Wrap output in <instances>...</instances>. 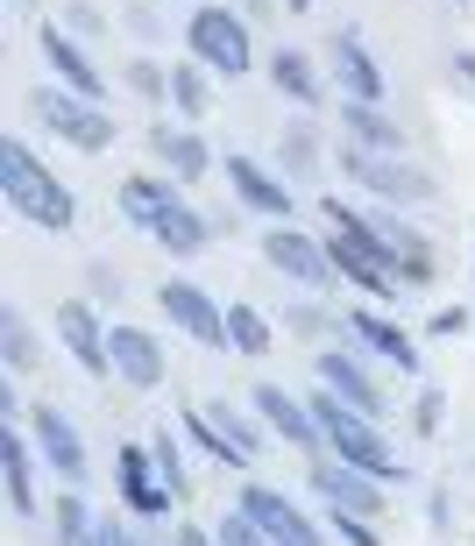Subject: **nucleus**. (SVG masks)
Masks as SVG:
<instances>
[{"label": "nucleus", "instance_id": "f257e3e1", "mask_svg": "<svg viewBox=\"0 0 475 546\" xmlns=\"http://www.w3.org/2000/svg\"><path fill=\"white\" fill-rule=\"evenodd\" d=\"M312 419H320V433H327V454H341L348 468H362V476H376V483H390V476H405L398 468V454H390V440L376 433V419L369 412H355V405H341L334 390L320 383L312 390Z\"/></svg>", "mask_w": 475, "mask_h": 546}, {"label": "nucleus", "instance_id": "f03ea898", "mask_svg": "<svg viewBox=\"0 0 475 546\" xmlns=\"http://www.w3.org/2000/svg\"><path fill=\"white\" fill-rule=\"evenodd\" d=\"M0 192H8V206L15 213H29L36 227H50V234H64L71 220H78V206H71V192L36 164V156L8 135V142H0Z\"/></svg>", "mask_w": 475, "mask_h": 546}, {"label": "nucleus", "instance_id": "7ed1b4c3", "mask_svg": "<svg viewBox=\"0 0 475 546\" xmlns=\"http://www.w3.org/2000/svg\"><path fill=\"white\" fill-rule=\"evenodd\" d=\"M185 43H192V57H199L206 71H220V78H242L249 57H256L242 15H227V8H199V15L185 22Z\"/></svg>", "mask_w": 475, "mask_h": 546}, {"label": "nucleus", "instance_id": "20e7f679", "mask_svg": "<svg viewBox=\"0 0 475 546\" xmlns=\"http://www.w3.org/2000/svg\"><path fill=\"white\" fill-rule=\"evenodd\" d=\"M341 164H348V178H362L376 199H398V206H426V199H433V178L412 171V164H398V156H383V149L348 142V149H341Z\"/></svg>", "mask_w": 475, "mask_h": 546}, {"label": "nucleus", "instance_id": "39448f33", "mask_svg": "<svg viewBox=\"0 0 475 546\" xmlns=\"http://www.w3.org/2000/svg\"><path fill=\"white\" fill-rule=\"evenodd\" d=\"M36 121L57 135V142H71V149H86V156H100V149H114V121L93 107V100H78V93H36Z\"/></svg>", "mask_w": 475, "mask_h": 546}, {"label": "nucleus", "instance_id": "423d86ee", "mask_svg": "<svg viewBox=\"0 0 475 546\" xmlns=\"http://www.w3.org/2000/svg\"><path fill=\"white\" fill-rule=\"evenodd\" d=\"M156 305H164V312H171V320H178L192 341H206V348H234V341H227V305H213L199 284H185V277H164Z\"/></svg>", "mask_w": 475, "mask_h": 546}, {"label": "nucleus", "instance_id": "0eeeda50", "mask_svg": "<svg viewBox=\"0 0 475 546\" xmlns=\"http://www.w3.org/2000/svg\"><path fill=\"white\" fill-rule=\"evenodd\" d=\"M263 263L284 270V277H298V284H327L334 277V249L312 242V234H298V227H284V220L263 234Z\"/></svg>", "mask_w": 475, "mask_h": 546}, {"label": "nucleus", "instance_id": "6e6552de", "mask_svg": "<svg viewBox=\"0 0 475 546\" xmlns=\"http://www.w3.org/2000/svg\"><path fill=\"white\" fill-rule=\"evenodd\" d=\"M242 511H249V518H256V525L277 539V546H320V525H312V518H305V511H298L284 490L249 483V490H242Z\"/></svg>", "mask_w": 475, "mask_h": 546}, {"label": "nucleus", "instance_id": "1a4fd4ad", "mask_svg": "<svg viewBox=\"0 0 475 546\" xmlns=\"http://www.w3.org/2000/svg\"><path fill=\"white\" fill-rule=\"evenodd\" d=\"M43 57H50V71H57V86H64V93L93 100V107L107 100V71H100V64H93L86 50H78V43H71V36L57 29V22H43Z\"/></svg>", "mask_w": 475, "mask_h": 546}, {"label": "nucleus", "instance_id": "9d476101", "mask_svg": "<svg viewBox=\"0 0 475 546\" xmlns=\"http://www.w3.org/2000/svg\"><path fill=\"white\" fill-rule=\"evenodd\" d=\"M107 355H114V376H128L135 390H156V383L171 376L164 341H156V334H142V327H107Z\"/></svg>", "mask_w": 475, "mask_h": 546}, {"label": "nucleus", "instance_id": "9b49d317", "mask_svg": "<svg viewBox=\"0 0 475 546\" xmlns=\"http://www.w3.org/2000/svg\"><path fill=\"white\" fill-rule=\"evenodd\" d=\"M36 454L57 468V476H64L71 490L93 476V468H86V440H78V426H71L57 405H43V412H36Z\"/></svg>", "mask_w": 475, "mask_h": 546}, {"label": "nucleus", "instance_id": "f8f14e48", "mask_svg": "<svg viewBox=\"0 0 475 546\" xmlns=\"http://www.w3.org/2000/svg\"><path fill=\"white\" fill-rule=\"evenodd\" d=\"M57 334H64V348L78 355V369H86V376H107L114 369V355H107V327L93 320V305H57Z\"/></svg>", "mask_w": 475, "mask_h": 546}, {"label": "nucleus", "instance_id": "ddd939ff", "mask_svg": "<svg viewBox=\"0 0 475 546\" xmlns=\"http://www.w3.org/2000/svg\"><path fill=\"white\" fill-rule=\"evenodd\" d=\"M312 490H320L327 504H341V511H362V518H376V511H383V497H376V476H362V468H348L341 454L312 468Z\"/></svg>", "mask_w": 475, "mask_h": 546}, {"label": "nucleus", "instance_id": "4468645a", "mask_svg": "<svg viewBox=\"0 0 475 546\" xmlns=\"http://www.w3.org/2000/svg\"><path fill=\"white\" fill-rule=\"evenodd\" d=\"M348 334L362 348H376L383 362H398V376H419V341L398 327V320H383V312H348Z\"/></svg>", "mask_w": 475, "mask_h": 546}, {"label": "nucleus", "instance_id": "2eb2a0df", "mask_svg": "<svg viewBox=\"0 0 475 546\" xmlns=\"http://www.w3.org/2000/svg\"><path fill=\"white\" fill-rule=\"evenodd\" d=\"M156 476V454H142V447H121V497L142 511V518H171V483H149Z\"/></svg>", "mask_w": 475, "mask_h": 546}, {"label": "nucleus", "instance_id": "dca6fc26", "mask_svg": "<svg viewBox=\"0 0 475 546\" xmlns=\"http://www.w3.org/2000/svg\"><path fill=\"white\" fill-rule=\"evenodd\" d=\"M256 412H263V419H270V433H284L291 447L327 440V433H320V419H312V405H298L291 390H277V383H256Z\"/></svg>", "mask_w": 475, "mask_h": 546}, {"label": "nucleus", "instance_id": "f3484780", "mask_svg": "<svg viewBox=\"0 0 475 546\" xmlns=\"http://www.w3.org/2000/svg\"><path fill=\"white\" fill-rule=\"evenodd\" d=\"M227 185H234V199H242V206H256V213H270V220L291 213V192L256 164V156H227Z\"/></svg>", "mask_w": 475, "mask_h": 546}, {"label": "nucleus", "instance_id": "a211bd4d", "mask_svg": "<svg viewBox=\"0 0 475 546\" xmlns=\"http://www.w3.org/2000/svg\"><path fill=\"white\" fill-rule=\"evenodd\" d=\"M320 383L334 390L341 405H355V412L383 419V390H376V383L362 376V362H355V355H341V348H334V355H320Z\"/></svg>", "mask_w": 475, "mask_h": 546}, {"label": "nucleus", "instance_id": "6ab92c4d", "mask_svg": "<svg viewBox=\"0 0 475 546\" xmlns=\"http://www.w3.org/2000/svg\"><path fill=\"white\" fill-rule=\"evenodd\" d=\"M334 71H341V93H348V100H376V107H383V71H376V57L362 50L355 29L334 36Z\"/></svg>", "mask_w": 475, "mask_h": 546}, {"label": "nucleus", "instance_id": "aec40b11", "mask_svg": "<svg viewBox=\"0 0 475 546\" xmlns=\"http://www.w3.org/2000/svg\"><path fill=\"white\" fill-rule=\"evenodd\" d=\"M341 128H348V142L383 149V156H398V142H405V128H390V114L376 100H341Z\"/></svg>", "mask_w": 475, "mask_h": 546}, {"label": "nucleus", "instance_id": "412c9836", "mask_svg": "<svg viewBox=\"0 0 475 546\" xmlns=\"http://www.w3.org/2000/svg\"><path fill=\"white\" fill-rule=\"evenodd\" d=\"M149 149L164 156V164H171L185 185H192V178H206V164H213V156H206V142H199L192 128H156V135H149Z\"/></svg>", "mask_w": 475, "mask_h": 546}, {"label": "nucleus", "instance_id": "4be33fe9", "mask_svg": "<svg viewBox=\"0 0 475 546\" xmlns=\"http://www.w3.org/2000/svg\"><path fill=\"white\" fill-rule=\"evenodd\" d=\"M171 206H178V185H164V178H128V185H121V213H128L135 227H156Z\"/></svg>", "mask_w": 475, "mask_h": 546}, {"label": "nucleus", "instance_id": "5701e85b", "mask_svg": "<svg viewBox=\"0 0 475 546\" xmlns=\"http://www.w3.org/2000/svg\"><path fill=\"white\" fill-rule=\"evenodd\" d=\"M270 78H277V93H291L298 107H320V100H327V86H320V71H312V57H298V50H277V57H270Z\"/></svg>", "mask_w": 475, "mask_h": 546}, {"label": "nucleus", "instance_id": "b1692460", "mask_svg": "<svg viewBox=\"0 0 475 546\" xmlns=\"http://www.w3.org/2000/svg\"><path fill=\"white\" fill-rule=\"evenodd\" d=\"M0 461H8V504L29 518V511H36V454H29V440H22V433H8Z\"/></svg>", "mask_w": 475, "mask_h": 546}, {"label": "nucleus", "instance_id": "393cba45", "mask_svg": "<svg viewBox=\"0 0 475 546\" xmlns=\"http://www.w3.org/2000/svg\"><path fill=\"white\" fill-rule=\"evenodd\" d=\"M149 234H156V242H164L171 256H199V249H206V220H199V213H192L185 199H178V206H171L164 220H156Z\"/></svg>", "mask_w": 475, "mask_h": 546}, {"label": "nucleus", "instance_id": "a878e982", "mask_svg": "<svg viewBox=\"0 0 475 546\" xmlns=\"http://www.w3.org/2000/svg\"><path fill=\"white\" fill-rule=\"evenodd\" d=\"M0 355H8V376H29L43 355H36V334H29V320L15 305H0Z\"/></svg>", "mask_w": 475, "mask_h": 546}, {"label": "nucleus", "instance_id": "bb28decb", "mask_svg": "<svg viewBox=\"0 0 475 546\" xmlns=\"http://www.w3.org/2000/svg\"><path fill=\"white\" fill-rule=\"evenodd\" d=\"M227 341H234V355H270V320H263L256 305L234 298L227 305Z\"/></svg>", "mask_w": 475, "mask_h": 546}, {"label": "nucleus", "instance_id": "cd10ccee", "mask_svg": "<svg viewBox=\"0 0 475 546\" xmlns=\"http://www.w3.org/2000/svg\"><path fill=\"white\" fill-rule=\"evenodd\" d=\"M57 546H107V525L78 497H57Z\"/></svg>", "mask_w": 475, "mask_h": 546}, {"label": "nucleus", "instance_id": "c85d7f7f", "mask_svg": "<svg viewBox=\"0 0 475 546\" xmlns=\"http://www.w3.org/2000/svg\"><path fill=\"white\" fill-rule=\"evenodd\" d=\"M149 454H156V476H164L171 490H185V447H178L171 426H156V433H149Z\"/></svg>", "mask_w": 475, "mask_h": 546}, {"label": "nucleus", "instance_id": "c756f323", "mask_svg": "<svg viewBox=\"0 0 475 546\" xmlns=\"http://www.w3.org/2000/svg\"><path fill=\"white\" fill-rule=\"evenodd\" d=\"M199 412H206V419H213L234 447H242V461H256V447H263V440H256V426H249L242 412H234V405H199Z\"/></svg>", "mask_w": 475, "mask_h": 546}, {"label": "nucleus", "instance_id": "7c9ffc66", "mask_svg": "<svg viewBox=\"0 0 475 546\" xmlns=\"http://www.w3.org/2000/svg\"><path fill=\"white\" fill-rule=\"evenodd\" d=\"M213 532H220V546H277V539H270V532H263L249 511H242V504H234V511H227Z\"/></svg>", "mask_w": 475, "mask_h": 546}, {"label": "nucleus", "instance_id": "2f4dec72", "mask_svg": "<svg viewBox=\"0 0 475 546\" xmlns=\"http://www.w3.org/2000/svg\"><path fill=\"white\" fill-rule=\"evenodd\" d=\"M171 100H178V114H192V121H199L213 93H206V78H199V71H171Z\"/></svg>", "mask_w": 475, "mask_h": 546}, {"label": "nucleus", "instance_id": "473e14b6", "mask_svg": "<svg viewBox=\"0 0 475 546\" xmlns=\"http://www.w3.org/2000/svg\"><path fill=\"white\" fill-rule=\"evenodd\" d=\"M334 532H341L348 546H383V539L369 532V518H362V511H341V504H334Z\"/></svg>", "mask_w": 475, "mask_h": 546}, {"label": "nucleus", "instance_id": "72a5a7b5", "mask_svg": "<svg viewBox=\"0 0 475 546\" xmlns=\"http://www.w3.org/2000/svg\"><path fill=\"white\" fill-rule=\"evenodd\" d=\"M128 86H135V93H149V100H156V93H171V78H164V71H156V64H149V57H135V64H128Z\"/></svg>", "mask_w": 475, "mask_h": 546}, {"label": "nucleus", "instance_id": "f704fd0d", "mask_svg": "<svg viewBox=\"0 0 475 546\" xmlns=\"http://www.w3.org/2000/svg\"><path fill=\"white\" fill-rule=\"evenodd\" d=\"M440 412H447V398H440V390H426L419 412H412V426H419V433H440Z\"/></svg>", "mask_w": 475, "mask_h": 546}, {"label": "nucleus", "instance_id": "c9c22d12", "mask_svg": "<svg viewBox=\"0 0 475 546\" xmlns=\"http://www.w3.org/2000/svg\"><path fill=\"white\" fill-rule=\"evenodd\" d=\"M171 546H220V532H206V525H178Z\"/></svg>", "mask_w": 475, "mask_h": 546}, {"label": "nucleus", "instance_id": "e433bc0d", "mask_svg": "<svg viewBox=\"0 0 475 546\" xmlns=\"http://www.w3.org/2000/svg\"><path fill=\"white\" fill-rule=\"evenodd\" d=\"M71 29H78V36H100V29H107V15H93L86 0H78V8H71Z\"/></svg>", "mask_w": 475, "mask_h": 546}, {"label": "nucleus", "instance_id": "4c0bfd02", "mask_svg": "<svg viewBox=\"0 0 475 546\" xmlns=\"http://www.w3.org/2000/svg\"><path fill=\"white\" fill-rule=\"evenodd\" d=\"M0 419H22V398H15V376H0Z\"/></svg>", "mask_w": 475, "mask_h": 546}, {"label": "nucleus", "instance_id": "58836bf2", "mask_svg": "<svg viewBox=\"0 0 475 546\" xmlns=\"http://www.w3.org/2000/svg\"><path fill=\"white\" fill-rule=\"evenodd\" d=\"M461 327H468V312H461V305H454V312H433V334H461Z\"/></svg>", "mask_w": 475, "mask_h": 546}, {"label": "nucleus", "instance_id": "ea45409f", "mask_svg": "<svg viewBox=\"0 0 475 546\" xmlns=\"http://www.w3.org/2000/svg\"><path fill=\"white\" fill-rule=\"evenodd\" d=\"M454 71H461L468 86H475V50H461V57H454Z\"/></svg>", "mask_w": 475, "mask_h": 546}, {"label": "nucleus", "instance_id": "a19ab883", "mask_svg": "<svg viewBox=\"0 0 475 546\" xmlns=\"http://www.w3.org/2000/svg\"><path fill=\"white\" fill-rule=\"evenodd\" d=\"M22 8H36V0H22Z\"/></svg>", "mask_w": 475, "mask_h": 546}]
</instances>
